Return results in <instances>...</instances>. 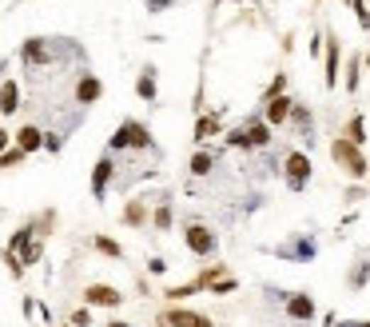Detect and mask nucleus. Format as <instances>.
<instances>
[{"label": "nucleus", "instance_id": "nucleus-5", "mask_svg": "<svg viewBox=\"0 0 370 327\" xmlns=\"http://www.w3.org/2000/svg\"><path fill=\"white\" fill-rule=\"evenodd\" d=\"M287 188L290 192H307L310 184V156L307 152H287Z\"/></svg>", "mask_w": 370, "mask_h": 327}, {"label": "nucleus", "instance_id": "nucleus-40", "mask_svg": "<svg viewBox=\"0 0 370 327\" xmlns=\"http://www.w3.org/2000/svg\"><path fill=\"white\" fill-rule=\"evenodd\" d=\"M219 4H227V0H211V9H219Z\"/></svg>", "mask_w": 370, "mask_h": 327}, {"label": "nucleus", "instance_id": "nucleus-15", "mask_svg": "<svg viewBox=\"0 0 370 327\" xmlns=\"http://www.w3.org/2000/svg\"><path fill=\"white\" fill-rule=\"evenodd\" d=\"M12 140H16V148H21L24 156H32V152H40V148H44V132L36 128V124H24Z\"/></svg>", "mask_w": 370, "mask_h": 327}, {"label": "nucleus", "instance_id": "nucleus-22", "mask_svg": "<svg viewBox=\"0 0 370 327\" xmlns=\"http://www.w3.org/2000/svg\"><path fill=\"white\" fill-rule=\"evenodd\" d=\"M295 128H299V136H307L310 144V112H307V104H290V116H287Z\"/></svg>", "mask_w": 370, "mask_h": 327}, {"label": "nucleus", "instance_id": "nucleus-10", "mask_svg": "<svg viewBox=\"0 0 370 327\" xmlns=\"http://www.w3.org/2000/svg\"><path fill=\"white\" fill-rule=\"evenodd\" d=\"M263 104H267V108H263V124H267V128H283L295 100H290V96H271V100H263Z\"/></svg>", "mask_w": 370, "mask_h": 327}, {"label": "nucleus", "instance_id": "nucleus-20", "mask_svg": "<svg viewBox=\"0 0 370 327\" xmlns=\"http://www.w3.org/2000/svg\"><path fill=\"white\" fill-rule=\"evenodd\" d=\"M151 227L156 232H171V195H160V204L151 212Z\"/></svg>", "mask_w": 370, "mask_h": 327}, {"label": "nucleus", "instance_id": "nucleus-8", "mask_svg": "<svg viewBox=\"0 0 370 327\" xmlns=\"http://www.w3.org/2000/svg\"><path fill=\"white\" fill-rule=\"evenodd\" d=\"M100 96H104V84H100V76H96V72H80V80H76V88H72V100L88 108V104H96Z\"/></svg>", "mask_w": 370, "mask_h": 327}, {"label": "nucleus", "instance_id": "nucleus-12", "mask_svg": "<svg viewBox=\"0 0 370 327\" xmlns=\"http://www.w3.org/2000/svg\"><path fill=\"white\" fill-rule=\"evenodd\" d=\"M160 319L168 327H215L207 316H200V311H187V307H171V311H163Z\"/></svg>", "mask_w": 370, "mask_h": 327}, {"label": "nucleus", "instance_id": "nucleus-42", "mask_svg": "<svg viewBox=\"0 0 370 327\" xmlns=\"http://www.w3.org/2000/svg\"><path fill=\"white\" fill-rule=\"evenodd\" d=\"M366 64H370V52H366Z\"/></svg>", "mask_w": 370, "mask_h": 327}, {"label": "nucleus", "instance_id": "nucleus-37", "mask_svg": "<svg viewBox=\"0 0 370 327\" xmlns=\"http://www.w3.org/2000/svg\"><path fill=\"white\" fill-rule=\"evenodd\" d=\"M148 272H151V276H163V272H168V264L156 256V259H148Z\"/></svg>", "mask_w": 370, "mask_h": 327}, {"label": "nucleus", "instance_id": "nucleus-18", "mask_svg": "<svg viewBox=\"0 0 370 327\" xmlns=\"http://www.w3.org/2000/svg\"><path fill=\"white\" fill-rule=\"evenodd\" d=\"M219 132H223L219 116H207V112H200V120H195V144H207L211 136H219Z\"/></svg>", "mask_w": 370, "mask_h": 327}, {"label": "nucleus", "instance_id": "nucleus-39", "mask_svg": "<svg viewBox=\"0 0 370 327\" xmlns=\"http://www.w3.org/2000/svg\"><path fill=\"white\" fill-rule=\"evenodd\" d=\"M104 327H131V323H124V319H111V323H104Z\"/></svg>", "mask_w": 370, "mask_h": 327}, {"label": "nucleus", "instance_id": "nucleus-17", "mask_svg": "<svg viewBox=\"0 0 370 327\" xmlns=\"http://www.w3.org/2000/svg\"><path fill=\"white\" fill-rule=\"evenodd\" d=\"M136 96H140V100H156V96H160V88H156V64H148V68L140 72V80H136Z\"/></svg>", "mask_w": 370, "mask_h": 327}, {"label": "nucleus", "instance_id": "nucleus-6", "mask_svg": "<svg viewBox=\"0 0 370 327\" xmlns=\"http://www.w3.org/2000/svg\"><path fill=\"white\" fill-rule=\"evenodd\" d=\"M283 311H287V319H295V323H310V319H315V299H310L307 291H287V296H283Z\"/></svg>", "mask_w": 370, "mask_h": 327}, {"label": "nucleus", "instance_id": "nucleus-14", "mask_svg": "<svg viewBox=\"0 0 370 327\" xmlns=\"http://www.w3.org/2000/svg\"><path fill=\"white\" fill-rule=\"evenodd\" d=\"M16 112H21V84L0 80V116H16Z\"/></svg>", "mask_w": 370, "mask_h": 327}, {"label": "nucleus", "instance_id": "nucleus-32", "mask_svg": "<svg viewBox=\"0 0 370 327\" xmlns=\"http://www.w3.org/2000/svg\"><path fill=\"white\" fill-rule=\"evenodd\" d=\"M207 291H211V296H227V291H235V279L223 276V279H215V284H211Z\"/></svg>", "mask_w": 370, "mask_h": 327}, {"label": "nucleus", "instance_id": "nucleus-43", "mask_svg": "<svg viewBox=\"0 0 370 327\" xmlns=\"http://www.w3.org/2000/svg\"><path fill=\"white\" fill-rule=\"evenodd\" d=\"M60 327H72V323H60Z\"/></svg>", "mask_w": 370, "mask_h": 327}, {"label": "nucleus", "instance_id": "nucleus-4", "mask_svg": "<svg viewBox=\"0 0 370 327\" xmlns=\"http://www.w3.org/2000/svg\"><path fill=\"white\" fill-rule=\"evenodd\" d=\"M183 244H187V252L191 256H215V252H219V235L211 232L207 224H200V220H191L187 227H183Z\"/></svg>", "mask_w": 370, "mask_h": 327}, {"label": "nucleus", "instance_id": "nucleus-44", "mask_svg": "<svg viewBox=\"0 0 370 327\" xmlns=\"http://www.w3.org/2000/svg\"><path fill=\"white\" fill-rule=\"evenodd\" d=\"M315 4H319V0H315Z\"/></svg>", "mask_w": 370, "mask_h": 327}, {"label": "nucleus", "instance_id": "nucleus-24", "mask_svg": "<svg viewBox=\"0 0 370 327\" xmlns=\"http://www.w3.org/2000/svg\"><path fill=\"white\" fill-rule=\"evenodd\" d=\"M92 247H96L100 256H108V259H124V247L116 244L111 235H96V240H92Z\"/></svg>", "mask_w": 370, "mask_h": 327}, {"label": "nucleus", "instance_id": "nucleus-25", "mask_svg": "<svg viewBox=\"0 0 370 327\" xmlns=\"http://www.w3.org/2000/svg\"><path fill=\"white\" fill-rule=\"evenodd\" d=\"M211 168H215V156L207 148H200V152L191 156V176H211Z\"/></svg>", "mask_w": 370, "mask_h": 327}, {"label": "nucleus", "instance_id": "nucleus-1", "mask_svg": "<svg viewBox=\"0 0 370 327\" xmlns=\"http://www.w3.org/2000/svg\"><path fill=\"white\" fill-rule=\"evenodd\" d=\"M124 148H140V152L156 148V140H151V132H148V124H140V120H124L120 128H116V136L108 140V152H124Z\"/></svg>", "mask_w": 370, "mask_h": 327}, {"label": "nucleus", "instance_id": "nucleus-29", "mask_svg": "<svg viewBox=\"0 0 370 327\" xmlns=\"http://www.w3.org/2000/svg\"><path fill=\"white\" fill-rule=\"evenodd\" d=\"M16 164H24V152L12 144V148H4V152H0V168H16Z\"/></svg>", "mask_w": 370, "mask_h": 327}, {"label": "nucleus", "instance_id": "nucleus-21", "mask_svg": "<svg viewBox=\"0 0 370 327\" xmlns=\"http://www.w3.org/2000/svg\"><path fill=\"white\" fill-rule=\"evenodd\" d=\"M342 140H350V144H354V148H362V144L370 140V136H366V120H362L359 112L350 116V124H347V136H342Z\"/></svg>", "mask_w": 370, "mask_h": 327}, {"label": "nucleus", "instance_id": "nucleus-36", "mask_svg": "<svg viewBox=\"0 0 370 327\" xmlns=\"http://www.w3.org/2000/svg\"><path fill=\"white\" fill-rule=\"evenodd\" d=\"M143 4H148V12H168L175 0H143Z\"/></svg>", "mask_w": 370, "mask_h": 327}, {"label": "nucleus", "instance_id": "nucleus-19", "mask_svg": "<svg viewBox=\"0 0 370 327\" xmlns=\"http://www.w3.org/2000/svg\"><path fill=\"white\" fill-rule=\"evenodd\" d=\"M124 224L128 227H148V200H128V208H124Z\"/></svg>", "mask_w": 370, "mask_h": 327}, {"label": "nucleus", "instance_id": "nucleus-34", "mask_svg": "<svg viewBox=\"0 0 370 327\" xmlns=\"http://www.w3.org/2000/svg\"><path fill=\"white\" fill-rule=\"evenodd\" d=\"M283 88H287V76L279 72V76H275V80L267 84V92H263V100H271V96H283Z\"/></svg>", "mask_w": 370, "mask_h": 327}, {"label": "nucleus", "instance_id": "nucleus-30", "mask_svg": "<svg viewBox=\"0 0 370 327\" xmlns=\"http://www.w3.org/2000/svg\"><path fill=\"white\" fill-rule=\"evenodd\" d=\"M195 291H200V287H195V284H183V287H168V291H163V296H168L171 304H180V299L195 296Z\"/></svg>", "mask_w": 370, "mask_h": 327}, {"label": "nucleus", "instance_id": "nucleus-33", "mask_svg": "<svg viewBox=\"0 0 370 327\" xmlns=\"http://www.w3.org/2000/svg\"><path fill=\"white\" fill-rule=\"evenodd\" d=\"M350 9H354V16H359L362 28H370V9H366V0H350Z\"/></svg>", "mask_w": 370, "mask_h": 327}, {"label": "nucleus", "instance_id": "nucleus-3", "mask_svg": "<svg viewBox=\"0 0 370 327\" xmlns=\"http://www.w3.org/2000/svg\"><path fill=\"white\" fill-rule=\"evenodd\" d=\"M21 64L24 68H52L56 64V41L48 36H28L21 44Z\"/></svg>", "mask_w": 370, "mask_h": 327}, {"label": "nucleus", "instance_id": "nucleus-26", "mask_svg": "<svg viewBox=\"0 0 370 327\" xmlns=\"http://www.w3.org/2000/svg\"><path fill=\"white\" fill-rule=\"evenodd\" d=\"M366 279H370V252H362L359 267L350 272V287H354V291H362V287H366Z\"/></svg>", "mask_w": 370, "mask_h": 327}, {"label": "nucleus", "instance_id": "nucleus-13", "mask_svg": "<svg viewBox=\"0 0 370 327\" xmlns=\"http://www.w3.org/2000/svg\"><path fill=\"white\" fill-rule=\"evenodd\" d=\"M339 56H342V52H339V36H327V60H322V64H327V72H322V84H327L330 92L339 88Z\"/></svg>", "mask_w": 370, "mask_h": 327}, {"label": "nucleus", "instance_id": "nucleus-38", "mask_svg": "<svg viewBox=\"0 0 370 327\" xmlns=\"http://www.w3.org/2000/svg\"><path fill=\"white\" fill-rule=\"evenodd\" d=\"M4 148H12V136L4 132V128H0V152H4Z\"/></svg>", "mask_w": 370, "mask_h": 327}, {"label": "nucleus", "instance_id": "nucleus-23", "mask_svg": "<svg viewBox=\"0 0 370 327\" xmlns=\"http://www.w3.org/2000/svg\"><path fill=\"white\" fill-rule=\"evenodd\" d=\"M32 240H36V224H24V227H16V235L9 240V252H16V256H21V252L32 244Z\"/></svg>", "mask_w": 370, "mask_h": 327}, {"label": "nucleus", "instance_id": "nucleus-11", "mask_svg": "<svg viewBox=\"0 0 370 327\" xmlns=\"http://www.w3.org/2000/svg\"><path fill=\"white\" fill-rule=\"evenodd\" d=\"M315 240L310 235H299L295 244H283V247H275V256H283V259H295V264H307V259H315Z\"/></svg>", "mask_w": 370, "mask_h": 327}, {"label": "nucleus", "instance_id": "nucleus-35", "mask_svg": "<svg viewBox=\"0 0 370 327\" xmlns=\"http://www.w3.org/2000/svg\"><path fill=\"white\" fill-rule=\"evenodd\" d=\"M44 148H48V152H60V148H64V140H60L56 132H44Z\"/></svg>", "mask_w": 370, "mask_h": 327}, {"label": "nucleus", "instance_id": "nucleus-31", "mask_svg": "<svg viewBox=\"0 0 370 327\" xmlns=\"http://www.w3.org/2000/svg\"><path fill=\"white\" fill-rule=\"evenodd\" d=\"M68 323H72V327H92V307H76Z\"/></svg>", "mask_w": 370, "mask_h": 327}, {"label": "nucleus", "instance_id": "nucleus-2", "mask_svg": "<svg viewBox=\"0 0 370 327\" xmlns=\"http://www.w3.org/2000/svg\"><path fill=\"white\" fill-rule=\"evenodd\" d=\"M330 160L342 164V168L354 176V180H366V176H370V164H366V156H362V148H354V144L342 140V136L330 144Z\"/></svg>", "mask_w": 370, "mask_h": 327}, {"label": "nucleus", "instance_id": "nucleus-7", "mask_svg": "<svg viewBox=\"0 0 370 327\" xmlns=\"http://www.w3.org/2000/svg\"><path fill=\"white\" fill-rule=\"evenodd\" d=\"M124 296H120V287H111V284H88L84 287V307H120Z\"/></svg>", "mask_w": 370, "mask_h": 327}, {"label": "nucleus", "instance_id": "nucleus-41", "mask_svg": "<svg viewBox=\"0 0 370 327\" xmlns=\"http://www.w3.org/2000/svg\"><path fill=\"white\" fill-rule=\"evenodd\" d=\"M359 327H370V319H366V323H359Z\"/></svg>", "mask_w": 370, "mask_h": 327}, {"label": "nucleus", "instance_id": "nucleus-28", "mask_svg": "<svg viewBox=\"0 0 370 327\" xmlns=\"http://www.w3.org/2000/svg\"><path fill=\"white\" fill-rule=\"evenodd\" d=\"M40 256H44V240H32V244L21 252V264L24 267H28V264H40Z\"/></svg>", "mask_w": 370, "mask_h": 327}, {"label": "nucleus", "instance_id": "nucleus-27", "mask_svg": "<svg viewBox=\"0 0 370 327\" xmlns=\"http://www.w3.org/2000/svg\"><path fill=\"white\" fill-rule=\"evenodd\" d=\"M359 84H362V60L350 56L347 60V92H359Z\"/></svg>", "mask_w": 370, "mask_h": 327}, {"label": "nucleus", "instance_id": "nucleus-16", "mask_svg": "<svg viewBox=\"0 0 370 327\" xmlns=\"http://www.w3.org/2000/svg\"><path fill=\"white\" fill-rule=\"evenodd\" d=\"M243 136H247L251 148H267V144H271V128L263 124V116H259V120H247V124H243Z\"/></svg>", "mask_w": 370, "mask_h": 327}, {"label": "nucleus", "instance_id": "nucleus-9", "mask_svg": "<svg viewBox=\"0 0 370 327\" xmlns=\"http://www.w3.org/2000/svg\"><path fill=\"white\" fill-rule=\"evenodd\" d=\"M111 176H116V160H111V152H108V156H100V160H96V168H92V195H96V200H104V195H108Z\"/></svg>", "mask_w": 370, "mask_h": 327}]
</instances>
